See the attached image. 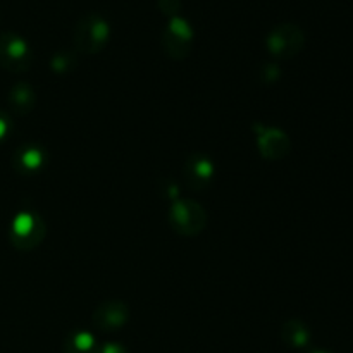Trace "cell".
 Listing matches in <instances>:
<instances>
[{"instance_id":"cell-1","label":"cell","mask_w":353,"mask_h":353,"mask_svg":"<svg viewBox=\"0 0 353 353\" xmlns=\"http://www.w3.org/2000/svg\"><path fill=\"white\" fill-rule=\"evenodd\" d=\"M110 38V24L100 14H86L76 23L72 41L76 52L93 55L105 48Z\"/></svg>"},{"instance_id":"cell-2","label":"cell","mask_w":353,"mask_h":353,"mask_svg":"<svg viewBox=\"0 0 353 353\" xmlns=\"http://www.w3.org/2000/svg\"><path fill=\"white\" fill-rule=\"evenodd\" d=\"M47 226L40 214L34 210H21L16 214L9 228V240L17 250H34L43 241Z\"/></svg>"},{"instance_id":"cell-3","label":"cell","mask_w":353,"mask_h":353,"mask_svg":"<svg viewBox=\"0 0 353 353\" xmlns=\"http://www.w3.org/2000/svg\"><path fill=\"white\" fill-rule=\"evenodd\" d=\"M169 224L181 236H196L205 230L207 212L195 200H176L169 209Z\"/></svg>"},{"instance_id":"cell-4","label":"cell","mask_w":353,"mask_h":353,"mask_svg":"<svg viewBox=\"0 0 353 353\" xmlns=\"http://www.w3.org/2000/svg\"><path fill=\"white\" fill-rule=\"evenodd\" d=\"M305 45V33L300 26L293 23L278 24L269 31L265 38V47L269 54L276 59H293L302 52Z\"/></svg>"},{"instance_id":"cell-5","label":"cell","mask_w":353,"mask_h":353,"mask_svg":"<svg viewBox=\"0 0 353 353\" xmlns=\"http://www.w3.org/2000/svg\"><path fill=\"white\" fill-rule=\"evenodd\" d=\"M33 52L30 43L12 31L0 34V68L9 72H24L31 68Z\"/></svg>"},{"instance_id":"cell-6","label":"cell","mask_w":353,"mask_h":353,"mask_svg":"<svg viewBox=\"0 0 353 353\" xmlns=\"http://www.w3.org/2000/svg\"><path fill=\"white\" fill-rule=\"evenodd\" d=\"M193 45V28L185 17H171L162 31V48L171 59L181 61L190 54Z\"/></svg>"},{"instance_id":"cell-7","label":"cell","mask_w":353,"mask_h":353,"mask_svg":"<svg viewBox=\"0 0 353 353\" xmlns=\"http://www.w3.org/2000/svg\"><path fill=\"white\" fill-rule=\"evenodd\" d=\"M130 319V309L123 300H105L93 310V326L100 331H119Z\"/></svg>"},{"instance_id":"cell-8","label":"cell","mask_w":353,"mask_h":353,"mask_svg":"<svg viewBox=\"0 0 353 353\" xmlns=\"http://www.w3.org/2000/svg\"><path fill=\"white\" fill-rule=\"evenodd\" d=\"M257 147L262 157L268 161H281L292 150V141L288 134L278 128L259 126Z\"/></svg>"},{"instance_id":"cell-9","label":"cell","mask_w":353,"mask_h":353,"mask_svg":"<svg viewBox=\"0 0 353 353\" xmlns=\"http://www.w3.org/2000/svg\"><path fill=\"white\" fill-rule=\"evenodd\" d=\"M47 164V152L37 143L21 145L12 155V168L17 174L30 178L38 174Z\"/></svg>"},{"instance_id":"cell-10","label":"cell","mask_w":353,"mask_h":353,"mask_svg":"<svg viewBox=\"0 0 353 353\" xmlns=\"http://www.w3.org/2000/svg\"><path fill=\"white\" fill-rule=\"evenodd\" d=\"M183 174H185L190 188L200 192L212 183L214 174H216V165H214L212 159L207 157L205 154H193L186 161Z\"/></svg>"},{"instance_id":"cell-11","label":"cell","mask_w":353,"mask_h":353,"mask_svg":"<svg viewBox=\"0 0 353 353\" xmlns=\"http://www.w3.org/2000/svg\"><path fill=\"white\" fill-rule=\"evenodd\" d=\"M281 340L286 347L303 350L312 341V333L303 321L288 319L281 327Z\"/></svg>"},{"instance_id":"cell-12","label":"cell","mask_w":353,"mask_h":353,"mask_svg":"<svg viewBox=\"0 0 353 353\" xmlns=\"http://www.w3.org/2000/svg\"><path fill=\"white\" fill-rule=\"evenodd\" d=\"M7 102H9L10 109L14 112L19 114V116H24V114L33 110L34 103H37V95H34V90L28 83L19 81L10 88Z\"/></svg>"},{"instance_id":"cell-13","label":"cell","mask_w":353,"mask_h":353,"mask_svg":"<svg viewBox=\"0 0 353 353\" xmlns=\"http://www.w3.org/2000/svg\"><path fill=\"white\" fill-rule=\"evenodd\" d=\"M64 353H100V347L90 331L78 330L65 336Z\"/></svg>"},{"instance_id":"cell-14","label":"cell","mask_w":353,"mask_h":353,"mask_svg":"<svg viewBox=\"0 0 353 353\" xmlns=\"http://www.w3.org/2000/svg\"><path fill=\"white\" fill-rule=\"evenodd\" d=\"M74 64H76V57L74 54H71V52H57V54L50 59L52 71L61 72V74L71 71V69L74 68Z\"/></svg>"},{"instance_id":"cell-15","label":"cell","mask_w":353,"mask_h":353,"mask_svg":"<svg viewBox=\"0 0 353 353\" xmlns=\"http://www.w3.org/2000/svg\"><path fill=\"white\" fill-rule=\"evenodd\" d=\"M159 9L162 10V14H165L171 19V17L179 16L181 0H159Z\"/></svg>"},{"instance_id":"cell-16","label":"cell","mask_w":353,"mask_h":353,"mask_svg":"<svg viewBox=\"0 0 353 353\" xmlns=\"http://www.w3.org/2000/svg\"><path fill=\"white\" fill-rule=\"evenodd\" d=\"M259 74H261L262 81H268V83H274L278 81L279 78V65L278 64H264L261 69H259Z\"/></svg>"},{"instance_id":"cell-17","label":"cell","mask_w":353,"mask_h":353,"mask_svg":"<svg viewBox=\"0 0 353 353\" xmlns=\"http://www.w3.org/2000/svg\"><path fill=\"white\" fill-rule=\"evenodd\" d=\"M10 131H12V121H10V117L3 110H0V143L7 140Z\"/></svg>"},{"instance_id":"cell-18","label":"cell","mask_w":353,"mask_h":353,"mask_svg":"<svg viewBox=\"0 0 353 353\" xmlns=\"http://www.w3.org/2000/svg\"><path fill=\"white\" fill-rule=\"evenodd\" d=\"M100 353H128L126 348L121 343H116V341H110V343L100 347Z\"/></svg>"},{"instance_id":"cell-19","label":"cell","mask_w":353,"mask_h":353,"mask_svg":"<svg viewBox=\"0 0 353 353\" xmlns=\"http://www.w3.org/2000/svg\"><path fill=\"white\" fill-rule=\"evenodd\" d=\"M310 353H333V352H330V350H314V352H310Z\"/></svg>"}]
</instances>
